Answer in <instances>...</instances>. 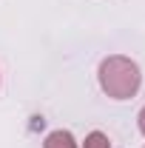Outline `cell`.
I'll use <instances>...</instances> for the list:
<instances>
[{
	"instance_id": "6da1fadb",
	"label": "cell",
	"mask_w": 145,
	"mask_h": 148,
	"mask_svg": "<svg viewBox=\"0 0 145 148\" xmlns=\"http://www.w3.org/2000/svg\"><path fill=\"white\" fill-rule=\"evenodd\" d=\"M140 83V74H137V66L134 63H125V60H108L103 66V86L105 91H111L114 97H128V94L137 88Z\"/></svg>"
},
{
	"instance_id": "3957f363",
	"label": "cell",
	"mask_w": 145,
	"mask_h": 148,
	"mask_svg": "<svg viewBox=\"0 0 145 148\" xmlns=\"http://www.w3.org/2000/svg\"><path fill=\"white\" fill-rule=\"evenodd\" d=\"M85 148H108V140H105L103 134H91L88 143H85Z\"/></svg>"
},
{
	"instance_id": "277c9868",
	"label": "cell",
	"mask_w": 145,
	"mask_h": 148,
	"mask_svg": "<svg viewBox=\"0 0 145 148\" xmlns=\"http://www.w3.org/2000/svg\"><path fill=\"white\" fill-rule=\"evenodd\" d=\"M142 128H145V111H142Z\"/></svg>"
},
{
	"instance_id": "7a4b0ae2",
	"label": "cell",
	"mask_w": 145,
	"mask_h": 148,
	"mask_svg": "<svg viewBox=\"0 0 145 148\" xmlns=\"http://www.w3.org/2000/svg\"><path fill=\"white\" fill-rule=\"evenodd\" d=\"M46 148H77L71 140V134H66V131H57V134H51L49 140H46Z\"/></svg>"
}]
</instances>
